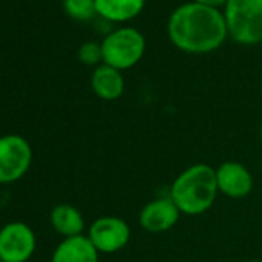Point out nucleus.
<instances>
[{"mask_svg":"<svg viewBox=\"0 0 262 262\" xmlns=\"http://www.w3.org/2000/svg\"><path fill=\"white\" fill-rule=\"evenodd\" d=\"M179 217L181 211L170 199V196L156 198L147 202L139 211V225L145 231L158 234L171 230L178 224Z\"/></svg>","mask_w":262,"mask_h":262,"instance_id":"9","label":"nucleus"},{"mask_svg":"<svg viewBox=\"0 0 262 262\" xmlns=\"http://www.w3.org/2000/svg\"><path fill=\"white\" fill-rule=\"evenodd\" d=\"M100 253L86 234L63 237L54 248L51 262H99Z\"/></svg>","mask_w":262,"mask_h":262,"instance_id":"10","label":"nucleus"},{"mask_svg":"<svg viewBox=\"0 0 262 262\" xmlns=\"http://www.w3.org/2000/svg\"><path fill=\"white\" fill-rule=\"evenodd\" d=\"M51 227L56 233L62 234L63 237L79 236L83 234L85 230V219L79 208L70 204H59L51 210L50 214Z\"/></svg>","mask_w":262,"mask_h":262,"instance_id":"13","label":"nucleus"},{"mask_svg":"<svg viewBox=\"0 0 262 262\" xmlns=\"http://www.w3.org/2000/svg\"><path fill=\"white\" fill-rule=\"evenodd\" d=\"M259 135H260V139H262V122H260V126H259Z\"/></svg>","mask_w":262,"mask_h":262,"instance_id":"18","label":"nucleus"},{"mask_svg":"<svg viewBox=\"0 0 262 262\" xmlns=\"http://www.w3.org/2000/svg\"><path fill=\"white\" fill-rule=\"evenodd\" d=\"M94 2L97 14L105 20L116 24H123L138 17L145 7V0H94Z\"/></svg>","mask_w":262,"mask_h":262,"instance_id":"12","label":"nucleus"},{"mask_svg":"<svg viewBox=\"0 0 262 262\" xmlns=\"http://www.w3.org/2000/svg\"><path fill=\"white\" fill-rule=\"evenodd\" d=\"M103 63L119 71H125L136 67L145 54V37L133 27H122L100 42Z\"/></svg>","mask_w":262,"mask_h":262,"instance_id":"4","label":"nucleus"},{"mask_svg":"<svg viewBox=\"0 0 262 262\" xmlns=\"http://www.w3.org/2000/svg\"><path fill=\"white\" fill-rule=\"evenodd\" d=\"M217 194L216 168L199 162L190 165L176 176L168 196L181 214L199 216L213 207Z\"/></svg>","mask_w":262,"mask_h":262,"instance_id":"2","label":"nucleus"},{"mask_svg":"<svg viewBox=\"0 0 262 262\" xmlns=\"http://www.w3.org/2000/svg\"><path fill=\"white\" fill-rule=\"evenodd\" d=\"M33 162V148L20 135L0 136V184L22 179Z\"/></svg>","mask_w":262,"mask_h":262,"instance_id":"5","label":"nucleus"},{"mask_svg":"<svg viewBox=\"0 0 262 262\" xmlns=\"http://www.w3.org/2000/svg\"><path fill=\"white\" fill-rule=\"evenodd\" d=\"M260 91H262V77H260Z\"/></svg>","mask_w":262,"mask_h":262,"instance_id":"19","label":"nucleus"},{"mask_svg":"<svg viewBox=\"0 0 262 262\" xmlns=\"http://www.w3.org/2000/svg\"><path fill=\"white\" fill-rule=\"evenodd\" d=\"M216 182L219 193L230 199H244L254 187L250 170L236 161H225L216 168Z\"/></svg>","mask_w":262,"mask_h":262,"instance_id":"8","label":"nucleus"},{"mask_svg":"<svg viewBox=\"0 0 262 262\" xmlns=\"http://www.w3.org/2000/svg\"><path fill=\"white\" fill-rule=\"evenodd\" d=\"M167 33L171 43L188 54L216 51L228 37L224 13L196 2L184 4L170 14Z\"/></svg>","mask_w":262,"mask_h":262,"instance_id":"1","label":"nucleus"},{"mask_svg":"<svg viewBox=\"0 0 262 262\" xmlns=\"http://www.w3.org/2000/svg\"><path fill=\"white\" fill-rule=\"evenodd\" d=\"M191 2H196L199 5H204V7H210V8H221V7H225V4L228 0H191Z\"/></svg>","mask_w":262,"mask_h":262,"instance_id":"16","label":"nucleus"},{"mask_svg":"<svg viewBox=\"0 0 262 262\" xmlns=\"http://www.w3.org/2000/svg\"><path fill=\"white\" fill-rule=\"evenodd\" d=\"M86 236L100 254H113L128 245L131 228L119 216H100L91 222Z\"/></svg>","mask_w":262,"mask_h":262,"instance_id":"6","label":"nucleus"},{"mask_svg":"<svg viewBox=\"0 0 262 262\" xmlns=\"http://www.w3.org/2000/svg\"><path fill=\"white\" fill-rule=\"evenodd\" d=\"M63 10L67 16L79 22H88L97 14L94 0H65Z\"/></svg>","mask_w":262,"mask_h":262,"instance_id":"14","label":"nucleus"},{"mask_svg":"<svg viewBox=\"0 0 262 262\" xmlns=\"http://www.w3.org/2000/svg\"><path fill=\"white\" fill-rule=\"evenodd\" d=\"M0 262H4V260H2V256H0Z\"/></svg>","mask_w":262,"mask_h":262,"instance_id":"20","label":"nucleus"},{"mask_svg":"<svg viewBox=\"0 0 262 262\" xmlns=\"http://www.w3.org/2000/svg\"><path fill=\"white\" fill-rule=\"evenodd\" d=\"M224 17L231 37L239 45L262 43V0H228Z\"/></svg>","mask_w":262,"mask_h":262,"instance_id":"3","label":"nucleus"},{"mask_svg":"<svg viewBox=\"0 0 262 262\" xmlns=\"http://www.w3.org/2000/svg\"><path fill=\"white\" fill-rule=\"evenodd\" d=\"M245 262H262V260H259V259H250V260H245Z\"/></svg>","mask_w":262,"mask_h":262,"instance_id":"17","label":"nucleus"},{"mask_svg":"<svg viewBox=\"0 0 262 262\" xmlns=\"http://www.w3.org/2000/svg\"><path fill=\"white\" fill-rule=\"evenodd\" d=\"M77 57L79 60L86 65V67H99L100 63H103V57H102V45L99 42H85L80 45L79 51H77Z\"/></svg>","mask_w":262,"mask_h":262,"instance_id":"15","label":"nucleus"},{"mask_svg":"<svg viewBox=\"0 0 262 262\" xmlns=\"http://www.w3.org/2000/svg\"><path fill=\"white\" fill-rule=\"evenodd\" d=\"M34 230L25 222H10L0 228V256L4 262H27L36 251Z\"/></svg>","mask_w":262,"mask_h":262,"instance_id":"7","label":"nucleus"},{"mask_svg":"<svg viewBox=\"0 0 262 262\" xmlns=\"http://www.w3.org/2000/svg\"><path fill=\"white\" fill-rule=\"evenodd\" d=\"M91 88L102 100H117L125 91V79L122 71L100 63L91 74Z\"/></svg>","mask_w":262,"mask_h":262,"instance_id":"11","label":"nucleus"},{"mask_svg":"<svg viewBox=\"0 0 262 262\" xmlns=\"http://www.w3.org/2000/svg\"><path fill=\"white\" fill-rule=\"evenodd\" d=\"M62 2H65V0H62Z\"/></svg>","mask_w":262,"mask_h":262,"instance_id":"21","label":"nucleus"}]
</instances>
